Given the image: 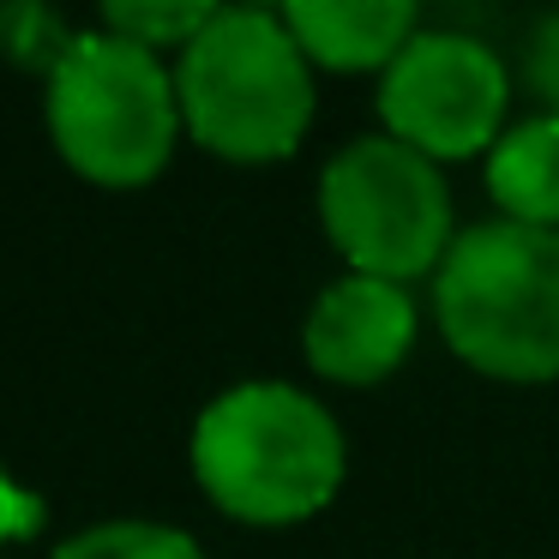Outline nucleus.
<instances>
[{"label":"nucleus","mask_w":559,"mask_h":559,"mask_svg":"<svg viewBox=\"0 0 559 559\" xmlns=\"http://www.w3.org/2000/svg\"><path fill=\"white\" fill-rule=\"evenodd\" d=\"M433 319L463 367L506 385L559 379V229L475 223L433 271Z\"/></svg>","instance_id":"2"},{"label":"nucleus","mask_w":559,"mask_h":559,"mask_svg":"<svg viewBox=\"0 0 559 559\" xmlns=\"http://www.w3.org/2000/svg\"><path fill=\"white\" fill-rule=\"evenodd\" d=\"M175 97L193 145L223 163H283L313 127V61L283 13L217 7L175 55Z\"/></svg>","instance_id":"3"},{"label":"nucleus","mask_w":559,"mask_h":559,"mask_svg":"<svg viewBox=\"0 0 559 559\" xmlns=\"http://www.w3.org/2000/svg\"><path fill=\"white\" fill-rule=\"evenodd\" d=\"M55 559H205V547L175 523H151V518H109L91 530L67 535L55 547Z\"/></svg>","instance_id":"10"},{"label":"nucleus","mask_w":559,"mask_h":559,"mask_svg":"<svg viewBox=\"0 0 559 559\" xmlns=\"http://www.w3.org/2000/svg\"><path fill=\"white\" fill-rule=\"evenodd\" d=\"M79 31L67 25L55 7H43V0H13V7H0V55L13 67H25V73H43L55 79V67L73 55Z\"/></svg>","instance_id":"12"},{"label":"nucleus","mask_w":559,"mask_h":559,"mask_svg":"<svg viewBox=\"0 0 559 559\" xmlns=\"http://www.w3.org/2000/svg\"><path fill=\"white\" fill-rule=\"evenodd\" d=\"M511 73L469 31H415L409 49L379 73V121L391 139L433 163L487 157L506 133Z\"/></svg>","instance_id":"6"},{"label":"nucleus","mask_w":559,"mask_h":559,"mask_svg":"<svg viewBox=\"0 0 559 559\" xmlns=\"http://www.w3.org/2000/svg\"><path fill=\"white\" fill-rule=\"evenodd\" d=\"M319 223L349 271L403 289L415 277H433L457 241L445 169L391 133L349 139L319 169Z\"/></svg>","instance_id":"5"},{"label":"nucleus","mask_w":559,"mask_h":559,"mask_svg":"<svg viewBox=\"0 0 559 559\" xmlns=\"http://www.w3.org/2000/svg\"><path fill=\"white\" fill-rule=\"evenodd\" d=\"M487 193L506 223L559 229V115H530L499 133L487 151Z\"/></svg>","instance_id":"9"},{"label":"nucleus","mask_w":559,"mask_h":559,"mask_svg":"<svg viewBox=\"0 0 559 559\" xmlns=\"http://www.w3.org/2000/svg\"><path fill=\"white\" fill-rule=\"evenodd\" d=\"M415 337H421L415 295L403 283L361 277V271H343L337 283H325L301 325L307 367L331 385H379V379H391L409 361Z\"/></svg>","instance_id":"7"},{"label":"nucleus","mask_w":559,"mask_h":559,"mask_svg":"<svg viewBox=\"0 0 559 559\" xmlns=\"http://www.w3.org/2000/svg\"><path fill=\"white\" fill-rule=\"evenodd\" d=\"M349 469L343 427L289 379H241L193 421L199 493L235 523L283 530L325 511Z\"/></svg>","instance_id":"1"},{"label":"nucleus","mask_w":559,"mask_h":559,"mask_svg":"<svg viewBox=\"0 0 559 559\" xmlns=\"http://www.w3.org/2000/svg\"><path fill=\"white\" fill-rule=\"evenodd\" d=\"M43 530V499L31 487L13 481V469L0 463V547L7 542H25V535Z\"/></svg>","instance_id":"14"},{"label":"nucleus","mask_w":559,"mask_h":559,"mask_svg":"<svg viewBox=\"0 0 559 559\" xmlns=\"http://www.w3.org/2000/svg\"><path fill=\"white\" fill-rule=\"evenodd\" d=\"M49 139L67 169L97 187H145L169 169L181 127L175 67L115 31H79L49 79Z\"/></svg>","instance_id":"4"},{"label":"nucleus","mask_w":559,"mask_h":559,"mask_svg":"<svg viewBox=\"0 0 559 559\" xmlns=\"http://www.w3.org/2000/svg\"><path fill=\"white\" fill-rule=\"evenodd\" d=\"M523 79L542 97V115H559V13L535 25L530 49H523Z\"/></svg>","instance_id":"13"},{"label":"nucleus","mask_w":559,"mask_h":559,"mask_svg":"<svg viewBox=\"0 0 559 559\" xmlns=\"http://www.w3.org/2000/svg\"><path fill=\"white\" fill-rule=\"evenodd\" d=\"M283 25L325 73H385L421 31V13L409 0H289Z\"/></svg>","instance_id":"8"},{"label":"nucleus","mask_w":559,"mask_h":559,"mask_svg":"<svg viewBox=\"0 0 559 559\" xmlns=\"http://www.w3.org/2000/svg\"><path fill=\"white\" fill-rule=\"evenodd\" d=\"M211 19H217L211 0H109L103 7V31H115V37L139 43L151 55H163V49L181 55Z\"/></svg>","instance_id":"11"}]
</instances>
